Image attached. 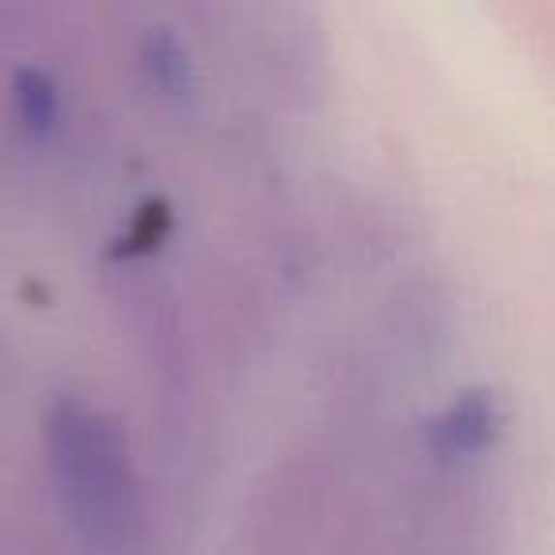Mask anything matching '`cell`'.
Returning <instances> with one entry per match:
<instances>
[{
  "label": "cell",
  "instance_id": "cell-2",
  "mask_svg": "<svg viewBox=\"0 0 555 555\" xmlns=\"http://www.w3.org/2000/svg\"><path fill=\"white\" fill-rule=\"evenodd\" d=\"M499 400L487 388H468L430 423V446L446 461L476 456L499 438Z\"/></svg>",
  "mask_w": 555,
  "mask_h": 555
},
{
  "label": "cell",
  "instance_id": "cell-3",
  "mask_svg": "<svg viewBox=\"0 0 555 555\" xmlns=\"http://www.w3.org/2000/svg\"><path fill=\"white\" fill-rule=\"evenodd\" d=\"M145 73L153 80V88H160V95H171V100H183L191 92V57H186V47L168 31V27H153L145 39Z\"/></svg>",
  "mask_w": 555,
  "mask_h": 555
},
{
  "label": "cell",
  "instance_id": "cell-4",
  "mask_svg": "<svg viewBox=\"0 0 555 555\" xmlns=\"http://www.w3.org/2000/svg\"><path fill=\"white\" fill-rule=\"evenodd\" d=\"M12 92H16V115H20V122H24V130L31 133L35 141L50 138V133L57 130V115H62L54 80L42 69H20Z\"/></svg>",
  "mask_w": 555,
  "mask_h": 555
},
{
  "label": "cell",
  "instance_id": "cell-1",
  "mask_svg": "<svg viewBox=\"0 0 555 555\" xmlns=\"http://www.w3.org/2000/svg\"><path fill=\"white\" fill-rule=\"evenodd\" d=\"M47 446L73 525L92 544H122L138 517V483L115 418L77 396H62L47 415Z\"/></svg>",
  "mask_w": 555,
  "mask_h": 555
}]
</instances>
